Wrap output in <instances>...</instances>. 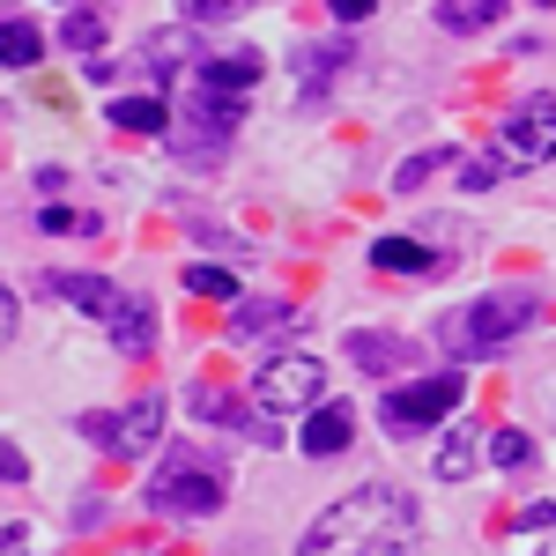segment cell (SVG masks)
Listing matches in <instances>:
<instances>
[{
  "mask_svg": "<svg viewBox=\"0 0 556 556\" xmlns=\"http://www.w3.org/2000/svg\"><path fill=\"white\" fill-rule=\"evenodd\" d=\"M401 542H416V505L401 497V490H386V482H364V490H349L342 505H327V513L304 527V556H379V549H401Z\"/></svg>",
  "mask_w": 556,
  "mask_h": 556,
  "instance_id": "obj_1",
  "label": "cell"
},
{
  "mask_svg": "<svg viewBox=\"0 0 556 556\" xmlns=\"http://www.w3.org/2000/svg\"><path fill=\"white\" fill-rule=\"evenodd\" d=\"M223 497H230V468L208 445H172L156 482H149V513H164V519H208L223 513Z\"/></svg>",
  "mask_w": 556,
  "mask_h": 556,
  "instance_id": "obj_2",
  "label": "cell"
},
{
  "mask_svg": "<svg viewBox=\"0 0 556 556\" xmlns=\"http://www.w3.org/2000/svg\"><path fill=\"white\" fill-rule=\"evenodd\" d=\"M542 304H534V290H490V298H475V304H460L453 319H438V349L445 356H490V349H505L534 319Z\"/></svg>",
  "mask_w": 556,
  "mask_h": 556,
  "instance_id": "obj_3",
  "label": "cell"
},
{
  "mask_svg": "<svg viewBox=\"0 0 556 556\" xmlns=\"http://www.w3.org/2000/svg\"><path fill=\"white\" fill-rule=\"evenodd\" d=\"M460 393H468L460 371H445V379H408V386H393V393L379 401V424L393 430V438H416V430L445 424V416L460 408Z\"/></svg>",
  "mask_w": 556,
  "mask_h": 556,
  "instance_id": "obj_4",
  "label": "cell"
},
{
  "mask_svg": "<svg viewBox=\"0 0 556 556\" xmlns=\"http://www.w3.org/2000/svg\"><path fill=\"white\" fill-rule=\"evenodd\" d=\"M505 172H534L556 156V97H519L497 127V149H490Z\"/></svg>",
  "mask_w": 556,
  "mask_h": 556,
  "instance_id": "obj_5",
  "label": "cell"
},
{
  "mask_svg": "<svg viewBox=\"0 0 556 556\" xmlns=\"http://www.w3.org/2000/svg\"><path fill=\"white\" fill-rule=\"evenodd\" d=\"M319 401H327V371H319L312 356H275L253 379V408L275 416V424H282V416H312Z\"/></svg>",
  "mask_w": 556,
  "mask_h": 556,
  "instance_id": "obj_6",
  "label": "cell"
},
{
  "mask_svg": "<svg viewBox=\"0 0 556 556\" xmlns=\"http://www.w3.org/2000/svg\"><path fill=\"white\" fill-rule=\"evenodd\" d=\"M89 445H112V453H141L149 438H164V393H141L134 408H89L75 424Z\"/></svg>",
  "mask_w": 556,
  "mask_h": 556,
  "instance_id": "obj_7",
  "label": "cell"
},
{
  "mask_svg": "<svg viewBox=\"0 0 556 556\" xmlns=\"http://www.w3.org/2000/svg\"><path fill=\"white\" fill-rule=\"evenodd\" d=\"M312 460H327V453H349L356 445V416H349L342 401H319L312 416H304V438H298Z\"/></svg>",
  "mask_w": 556,
  "mask_h": 556,
  "instance_id": "obj_8",
  "label": "cell"
},
{
  "mask_svg": "<svg viewBox=\"0 0 556 556\" xmlns=\"http://www.w3.org/2000/svg\"><path fill=\"white\" fill-rule=\"evenodd\" d=\"M304 319H298V304H282V298H253V304H238V342H267V334H298Z\"/></svg>",
  "mask_w": 556,
  "mask_h": 556,
  "instance_id": "obj_9",
  "label": "cell"
},
{
  "mask_svg": "<svg viewBox=\"0 0 556 556\" xmlns=\"http://www.w3.org/2000/svg\"><path fill=\"white\" fill-rule=\"evenodd\" d=\"M45 298H67V304H83L89 319H112L119 290H112L104 275H45Z\"/></svg>",
  "mask_w": 556,
  "mask_h": 556,
  "instance_id": "obj_10",
  "label": "cell"
},
{
  "mask_svg": "<svg viewBox=\"0 0 556 556\" xmlns=\"http://www.w3.org/2000/svg\"><path fill=\"white\" fill-rule=\"evenodd\" d=\"M104 327H112V342H119V356H141V349L156 342V312H149L141 298H119Z\"/></svg>",
  "mask_w": 556,
  "mask_h": 556,
  "instance_id": "obj_11",
  "label": "cell"
},
{
  "mask_svg": "<svg viewBox=\"0 0 556 556\" xmlns=\"http://www.w3.org/2000/svg\"><path fill=\"white\" fill-rule=\"evenodd\" d=\"M193 30H201V23H186V30H172V38H149V45H141V67H149V75H164V83L186 75V67H193V52H201Z\"/></svg>",
  "mask_w": 556,
  "mask_h": 556,
  "instance_id": "obj_12",
  "label": "cell"
},
{
  "mask_svg": "<svg viewBox=\"0 0 556 556\" xmlns=\"http://www.w3.org/2000/svg\"><path fill=\"white\" fill-rule=\"evenodd\" d=\"M104 119H112V127H127V134H164V127H172L164 97H112V104H104Z\"/></svg>",
  "mask_w": 556,
  "mask_h": 556,
  "instance_id": "obj_13",
  "label": "cell"
},
{
  "mask_svg": "<svg viewBox=\"0 0 556 556\" xmlns=\"http://www.w3.org/2000/svg\"><path fill=\"white\" fill-rule=\"evenodd\" d=\"M497 15H505V0H438V30H453V38L490 30Z\"/></svg>",
  "mask_w": 556,
  "mask_h": 556,
  "instance_id": "obj_14",
  "label": "cell"
},
{
  "mask_svg": "<svg viewBox=\"0 0 556 556\" xmlns=\"http://www.w3.org/2000/svg\"><path fill=\"white\" fill-rule=\"evenodd\" d=\"M201 83H215V89H238V97H245V89L260 83V52H230V60L215 52V60H201Z\"/></svg>",
  "mask_w": 556,
  "mask_h": 556,
  "instance_id": "obj_15",
  "label": "cell"
},
{
  "mask_svg": "<svg viewBox=\"0 0 556 556\" xmlns=\"http://www.w3.org/2000/svg\"><path fill=\"white\" fill-rule=\"evenodd\" d=\"M349 356H356L364 371H401V364H408V342H401V334H349Z\"/></svg>",
  "mask_w": 556,
  "mask_h": 556,
  "instance_id": "obj_16",
  "label": "cell"
},
{
  "mask_svg": "<svg viewBox=\"0 0 556 556\" xmlns=\"http://www.w3.org/2000/svg\"><path fill=\"white\" fill-rule=\"evenodd\" d=\"M371 267H386V275H430L438 260H430L416 238H379V245H371Z\"/></svg>",
  "mask_w": 556,
  "mask_h": 556,
  "instance_id": "obj_17",
  "label": "cell"
},
{
  "mask_svg": "<svg viewBox=\"0 0 556 556\" xmlns=\"http://www.w3.org/2000/svg\"><path fill=\"white\" fill-rule=\"evenodd\" d=\"M38 230H52V238H104V215L97 208H52V201H45Z\"/></svg>",
  "mask_w": 556,
  "mask_h": 556,
  "instance_id": "obj_18",
  "label": "cell"
},
{
  "mask_svg": "<svg viewBox=\"0 0 556 556\" xmlns=\"http://www.w3.org/2000/svg\"><path fill=\"white\" fill-rule=\"evenodd\" d=\"M445 164H460V149H424V156H408V164L393 172V186H401V193H416V186H424L430 172H445Z\"/></svg>",
  "mask_w": 556,
  "mask_h": 556,
  "instance_id": "obj_19",
  "label": "cell"
},
{
  "mask_svg": "<svg viewBox=\"0 0 556 556\" xmlns=\"http://www.w3.org/2000/svg\"><path fill=\"white\" fill-rule=\"evenodd\" d=\"M186 290H193V298H238V282H230V267H208V260H193V267H186Z\"/></svg>",
  "mask_w": 556,
  "mask_h": 556,
  "instance_id": "obj_20",
  "label": "cell"
},
{
  "mask_svg": "<svg viewBox=\"0 0 556 556\" xmlns=\"http://www.w3.org/2000/svg\"><path fill=\"white\" fill-rule=\"evenodd\" d=\"M468 468H475V438H468V430H453V438L438 445V482H460Z\"/></svg>",
  "mask_w": 556,
  "mask_h": 556,
  "instance_id": "obj_21",
  "label": "cell"
},
{
  "mask_svg": "<svg viewBox=\"0 0 556 556\" xmlns=\"http://www.w3.org/2000/svg\"><path fill=\"white\" fill-rule=\"evenodd\" d=\"M38 52H45V45H38L30 23H8V30H0V60H8V67H30Z\"/></svg>",
  "mask_w": 556,
  "mask_h": 556,
  "instance_id": "obj_22",
  "label": "cell"
},
{
  "mask_svg": "<svg viewBox=\"0 0 556 556\" xmlns=\"http://www.w3.org/2000/svg\"><path fill=\"white\" fill-rule=\"evenodd\" d=\"M342 60H349L342 38H334V45H312V52H298V75H304V83H319V75H334Z\"/></svg>",
  "mask_w": 556,
  "mask_h": 556,
  "instance_id": "obj_23",
  "label": "cell"
},
{
  "mask_svg": "<svg viewBox=\"0 0 556 556\" xmlns=\"http://www.w3.org/2000/svg\"><path fill=\"white\" fill-rule=\"evenodd\" d=\"M178 15L208 30V23H230V15H245V0H178Z\"/></svg>",
  "mask_w": 556,
  "mask_h": 556,
  "instance_id": "obj_24",
  "label": "cell"
},
{
  "mask_svg": "<svg viewBox=\"0 0 556 556\" xmlns=\"http://www.w3.org/2000/svg\"><path fill=\"white\" fill-rule=\"evenodd\" d=\"M490 460H497V468H527V460H534V438H519V430H497V438H490Z\"/></svg>",
  "mask_w": 556,
  "mask_h": 556,
  "instance_id": "obj_25",
  "label": "cell"
},
{
  "mask_svg": "<svg viewBox=\"0 0 556 556\" xmlns=\"http://www.w3.org/2000/svg\"><path fill=\"white\" fill-rule=\"evenodd\" d=\"M60 38L75 45V52H97V45H104V23H97V15H67V23H60Z\"/></svg>",
  "mask_w": 556,
  "mask_h": 556,
  "instance_id": "obj_26",
  "label": "cell"
},
{
  "mask_svg": "<svg viewBox=\"0 0 556 556\" xmlns=\"http://www.w3.org/2000/svg\"><path fill=\"white\" fill-rule=\"evenodd\" d=\"M497 178H505V164H497V156H475V164H460V186H468V193L497 186Z\"/></svg>",
  "mask_w": 556,
  "mask_h": 556,
  "instance_id": "obj_27",
  "label": "cell"
},
{
  "mask_svg": "<svg viewBox=\"0 0 556 556\" xmlns=\"http://www.w3.org/2000/svg\"><path fill=\"white\" fill-rule=\"evenodd\" d=\"M519 527H527V534H534V527H556V505H549V497H542V505H527V513H519Z\"/></svg>",
  "mask_w": 556,
  "mask_h": 556,
  "instance_id": "obj_28",
  "label": "cell"
},
{
  "mask_svg": "<svg viewBox=\"0 0 556 556\" xmlns=\"http://www.w3.org/2000/svg\"><path fill=\"white\" fill-rule=\"evenodd\" d=\"M327 8H334L342 23H364V15H371V0H327Z\"/></svg>",
  "mask_w": 556,
  "mask_h": 556,
  "instance_id": "obj_29",
  "label": "cell"
},
{
  "mask_svg": "<svg viewBox=\"0 0 556 556\" xmlns=\"http://www.w3.org/2000/svg\"><path fill=\"white\" fill-rule=\"evenodd\" d=\"M534 8H556V0H534Z\"/></svg>",
  "mask_w": 556,
  "mask_h": 556,
  "instance_id": "obj_30",
  "label": "cell"
}]
</instances>
